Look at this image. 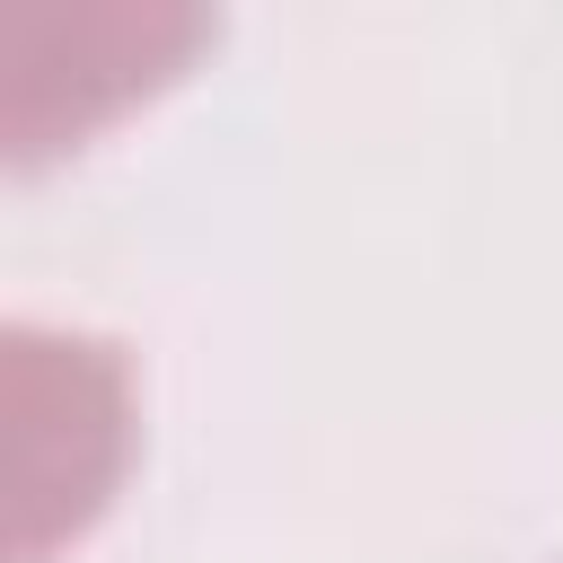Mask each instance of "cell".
<instances>
[{
  "label": "cell",
  "mask_w": 563,
  "mask_h": 563,
  "mask_svg": "<svg viewBox=\"0 0 563 563\" xmlns=\"http://www.w3.org/2000/svg\"><path fill=\"white\" fill-rule=\"evenodd\" d=\"M35 26L70 53L53 79H0V158L9 176H44L79 158L106 123L167 97L211 44V9H35Z\"/></svg>",
  "instance_id": "2"
},
{
  "label": "cell",
  "mask_w": 563,
  "mask_h": 563,
  "mask_svg": "<svg viewBox=\"0 0 563 563\" xmlns=\"http://www.w3.org/2000/svg\"><path fill=\"white\" fill-rule=\"evenodd\" d=\"M0 457L9 563L79 554L141 466V369L114 334L62 317L0 325Z\"/></svg>",
  "instance_id": "1"
}]
</instances>
